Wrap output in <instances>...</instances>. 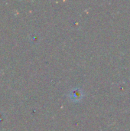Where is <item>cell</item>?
<instances>
[{"label": "cell", "mask_w": 130, "mask_h": 131, "mask_svg": "<svg viewBox=\"0 0 130 131\" xmlns=\"http://www.w3.org/2000/svg\"><path fill=\"white\" fill-rule=\"evenodd\" d=\"M70 98L74 101H79L83 97V92L79 88H74L70 93Z\"/></svg>", "instance_id": "obj_1"}]
</instances>
